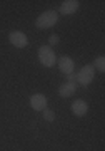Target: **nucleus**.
Returning a JSON list of instances; mask_svg holds the SVG:
<instances>
[{
	"instance_id": "3",
	"label": "nucleus",
	"mask_w": 105,
	"mask_h": 151,
	"mask_svg": "<svg viewBox=\"0 0 105 151\" xmlns=\"http://www.w3.org/2000/svg\"><path fill=\"white\" fill-rule=\"evenodd\" d=\"M94 77H95L94 65H92V64H87V65H84V67H82V69L77 72V84L87 87L90 82L94 81Z\"/></svg>"
},
{
	"instance_id": "6",
	"label": "nucleus",
	"mask_w": 105,
	"mask_h": 151,
	"mask_svg": "<svg viewBox=\"0 0 105 151\" xmlns=\"http://www.w3.org/2000/svg\"><path fill=\"white\" fill-rule=\"evenodd\" d=\"M57 64H58V69L62 70L65 76L70 74V72H74V69H75L74 59H72V57H68V55H60V57L57 59Z\"/></svg>"
},
{
	"instance_id": "13",
	"label": "nucleus",
	"mask_w": 105,
	"mask_h": 151,
	"mask_svg": "<svg viewBox=\"0 0 105 151\" xmlns=\"http://www.w3.org/2000/svg\"><path fill=\"white\" fill-rule=\"evenodd\" d=\"M67 82H77V74H75V72L67 74Z\"/></svg>"
},
{
	"instance_id": "9",
	"label": "nucleus",
	"mask_w": 105,
	"mask_h": 151,
	"mask_svg": "<svg viewBox=\"0 0 105 151\" xmlns=\"http://www.w3.org/2000/svg\"><path fill=\"white\" fill-rule=\"evenodd\" d=\"M70 109H72V113L75 116L82 118V116H85V114L89 113V104L85 103V101H82V99H75L74 103H72V106H70Z\"/></svg>"
},
{
	"instance_id": "10",
	"label": "nucleus",
	"mask_w": 105,
	"mask_h": 151,
	"mask_svg": "<svg viewBox=\"0 0 105 151\" xmlns=\"http://www.w3.org/2000/svg\"><path fill=\"white\" fill-rule=\"evenodd\" d=\"M92 65H94V69H97L99 72H105V57L104 55H99Z\"/></svg>"
},
{
	"instance_id": "4",
	"label": "nucleus",
	"mask_w": 105,
	"mask_h": 151,
	"mask_svg": "<svg viewBox=\"0 0 105 151\" xmlns=\"http://www.w3.org/2000/svg\"><path fill=\"white\" fill-rule=\"evenodd\" d=\"M9 40L13 47L17 49H23L28 45V37H27L25 32H22V30H12L10 35H9Z\"/></svg>"
},
{
	"instance_id": "11",
	"label": "nucleus",
	"mask_w": 105,
	"mask_h": 151,
	"mask_svg": "<svg viewBox=\"0 0 105 151\" xmlns=\"http://www.w3.org/2000/svg\"><path fill=\"white\" fill-rule=\"evenodd\" d=\"M42 114H43V119H45V121H48V123L55 121V113H53V111H50L48 108H47V109H43Z\"/></svg>"
},
{
	"instance_id": "1",
	"label": "nucleus",
	"mask_w": 105,
	"mask_h": 151,
	"mask_svg": "<svg viewBox=\"0 0 105 151\" xmlns=\"http://www.w3.org/2000/svg\"><path fill=\"white\" fill-rule=\"evenodd\" d=\"M57 22H58V12L45 10L37 17L35 25H37V29H40V30H45V29H52Z\"/></svg>"
},
{
	"instance_id": "5",
	"label": "nucleus",
	"mask_w": 105,
	"mask_h": 151,
	"mask_svg": "<svg viewBox=\"0 0 105 151\" xmlns=\"http://www.w3.org/2000/svg\"><path fill=\"white\" fill-rule=\"evenodd\" d=\"M28 104H30V108L33 109V111H43V109H47V97H45V94H33V96H30V99H28Z\"/></svg>"
},
{
	"instance_id": "12",
	"label": "nucleus",
	"mask_w": 105,
	"mask_h": 151,
	"mask_svg": "<svg viewBox=\"0 0 105 151\" xmlns=\"http://www.w3.org/2000/svg\"><path fill=\"white\" fill-rule=\"evenodd\" d=\"M60 42V37H58L57 34H52L50 37H48V45L52 47V45H57V44Z\"/></svg>"
},
{
	"instance_id": "8",
	"label": "nucleus",
	"mask_w": 105,
	"mask_h": 151,
	"mask_svg": "<svg viewBox=\"0 0 105 151\" xmlns=\"http://www.w3.org/2000/svg\"><path fill=\"white\" fill-rule=\"evenodd\" d=\"M77 82H63L62 86L58 87V96L63 97V99H68V97H72L77 92Z\"/></svg>"
},
{
	"instance_id": "2",
	"label": "nucleus",
	"mask_w": 105,
	"mask_h": 151,
	"mask_svg": "<svg viewBox=\"0 0 105 151\" xmlns=\"http://www.w3.org/2000/svg\"><path fill=\"white\" fill-rule=\"evenodd\" d=\"M38 60L43 67H53L57 62V55L50 45H42L38 49Z\"/></svg>"
},
{
	"instance_id": "7",
	"label": "nucleus",
	"mask_w": 105,
	"mask_h": 151,
	"mask_svg": "<svg viewBox=\"0 0 105 151\" xmlns=\"http://www.w3.org/2000/svg\"><path fill=\"white\" fill-rule=\"evenodd\" d=\"M79 7H80L79 0H63L62 4H60L58 12L62 15H72V14H75V12L79 10Z\"/></svg>"
}]
</instances>
